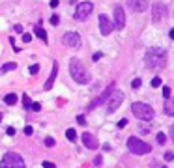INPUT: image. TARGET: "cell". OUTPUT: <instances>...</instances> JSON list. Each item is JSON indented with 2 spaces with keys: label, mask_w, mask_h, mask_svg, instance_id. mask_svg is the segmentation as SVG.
I'll list each match as a JSON object with an SVG mask.
<instances>
[{
  "label": "cell",
  "mask_w": 174,
  "mask_h": 168,
  "mask_svg": "<svg viewBox=\"0 0 174 168\" xmlns=\"http://www.w3.org/2000/svg\"><path fill=\"white\" fill-rule=\"evenodd\" d=\"M144 60H146L148 67H152V69H163L167 65V50L165 49H159V47L148 49Z\"/></svg>",
  "instance_id": "1"
},
{
  "label": "cell",
  "mask_w": 174,
  "mask_h": 168,
  "mask_svg": "<svg viewBox=\"0 0 174 168\" xmlns=\"http://www.w3.org/2000/svg\"><path fill=\"white\" fill-rule=\"evenodd\" d=\"M69 73H71V79H73L77 84H88L90 79H92L88 69H86L83 65V62H79L77 58L69 60Z\"/></svg>",
  "instance_id": "2"
},
{
  "label": "cell",
  "mask_w": 174,
  "mask_h": 168,
  "mask_svg": "<svg viewBox=\"0 0 174 168\" xmlns=\"http://www.w3.org/2000/svg\"><path fill=\"white\" fill-rule=\"evenodd\" d=\"M127 150L135 155H146V153L152 151V146L146 144L144 140H140L139 136H129V138H127Z\"/></svg>",
  "instance_id": "3"
},
{
  "label": "cell",
  "mask_w": 174,
  "mask_h": 168,
  "mask_svg": "<svg viewBox=\"0 0 174 168\" xmlns=\"http://www.w3.org/2000/svg\"><path fill=\"white\" fill-rule=\"evenodd\" d=\"M131 110H133V114H135V118L142 120V121H150V120H153V116H155L153 108L146 103H133Z\"/></svg>",
  "instance_id": "4"
},
{
  "label": "cell",
  "mask_w": 174,
  "mask_h": 168,
  "mask_svg": "<svg viewBox=\"0 0 174 168\" xmlns=\"http://www.w3.org/2000/svg\"><path fill=\"white\" fill-rule=\"evenodd\" d=\"M0 168H26V164H24V159L19 153L8 151L0 161Z\"/></svg>",
  "instance_id": "5"
},
{
  "label": "cell",
  "mask_w": 174,
  "mask_h": 168,
  "mask_svg": "<svg viewBox=\"0 0 174 168\" xmlns=\"http://www.w3.org/2000/svg\"><path fill=\"white\" fill-rule=\"evenodd\" d=\"M92 11H94V4L92 2H81L79 6H77V9H75L73 17H75V21H86Z\"/></svg>",
  "instance_id": "6"
},
{
  "label": "cell",
  "mask_w": 174,
  "mask_h": 168,
  "mask_svg": "<svg viewBox=\"0 0 174 168\" xmlns=\"http://www.w3.org/2000/svg\"><path fill=\"white\" fill-rule=\"evenodd\" d=\"M124 103V91H120V90H114L111 94V97H109V105H107V110H109V114H112V112H116L118 110V106Z\"/></svg>",
  "instance_id": "7"
},
{
  "label": "cell",
  "mask_w": 174,
  "mask_h": 168,
  "mask_svg": "<svg viewBox=\"0 0 174 168\" xmlns=\"http://www.w3.org/2000/svg\"><path fill=\"white\" fill-rule=\"evenodd\" d=\"M165 17H167V6L161 4V2H155L153 8H152V21H153V24H159Z\"/></svg>",
  "instance_id": "8"
},
{
  "label": "cell",
  "mask_w": 174,
  "mask_h": 168,
  "mask_svg": "<svg viewBox=\"0 0 174 168\" xmlns=\"http://www.w3.org/2000/svg\"><path fill=\"white\" fill-rule=\"evenodd\" d=\"M114 28H116L114 23H112L111 19L107 17V15L101 13V15H99V30H101V34H103V35H109Z\"/></svg>",
  "instance_id": "9"
},
{
  "label": "cell",
  "mask_w": 174,
  "mask_h": 168,
  "mask_svg": "<svg viewBox=\"0 0 174 168\" xmlns=\"http://www.w3.org/2000/svg\"><path fill=\"white\" fill-rule=\"evenodd\" d=\"M62 41H64V45H68V47L77 49L81 45V35L77 32H66L64 38H62Z\"/></svg>",
  "instance_id": "10"
},
{
  "label": "cell",
  "mask_w": 174,
  "mask_h": 168,
  "mask_svg": "<svg viewBox=\"0 0 174 168\" xmlns=\"http://www.w3.org/2000/svg\"><path fill=\"white\" fill-rule=\"evenodd\" d=\"M114 26L122 30L126 26V13H124V8L122 6H114Z\"/></svg>",
  "instance_id": "11"
},
{
  "label": "cell",
  "mask_w": 174,
  "mask_h": 168,
  "mask_svg": "<svg viewBox=\"0 0 174 168\" xmlns=\"http://www.w3.org/2000/svg\"><path fill=\"white\" fill-rule=\"evenodd\" d=\"M127 6H129V9H133V11L142 13L148 8V2L146 0H127Z\"/></svg>",
  "instance_id": "12"
},
{
  "label": "cell",
  "mask_w": 174,
  "mask_h": 168,
  "mask_svg": "<svg viewBox=\"0 0 174 168\" xmlns=\"http://www.w3.org/2000/svg\"><path fill=\"white\" fill-rule=\"evenodd\" d=\"M83 144L88 147V150H96V147L99 146L98 140H96V136L90 135V133H84V135H83Z\"/></svg>",
  "instance_id": "13"
},
{
  "label": "cell",
  "mask_w": 174,
  "mask_h": 168,
  "mask_svg": "<svg viewBox=\"0 0 174 168\" xmlns=\"http://www.w3.org/2000/svg\"><path fill=\"white\" fill-rule=\"evenodd\" d=\"M112 91H114V86L111 84L109 88L105 90V94L101 95V97H98V101H94V103L90 105V108H94V106H98V105H101V103H105V101H107V97H111V94H112Z\"/></svg>",
  "instance_id": "14"
},
{
  "label": "cell",
  "mask_w": 174,
  "mask_h": 168,
  "mask_svg": "<svg viewBox=\"0 0 174 168\" xmlns=\"http://www.w3.org/2000/svg\"><path fill=\"white\" fill-rule=\"evenodd\" d=\"M56 75H58V64L54 62V64H53V71H51V77L47 79V82H45V90H51V88H53Z\"/></svg>",
  "instance_id": "15"
},
{
  "label": "cell",
  "mask_w": 174,
  "mask_h": 168,
  "mask_svg": "<svg viewBox=\"0 0 174 168\" xmlns=\"http://www.w3.org/2000/svg\"><path fill=\"white\" fill-rule=\"evenodd\" d=\"M165 114L174 116V99H168L167 103H165Z\"/></svg>",
  "instance_id": "16"
},
{
  "label": "cell",
  "mask_w": 174,
  "mask_h": 168,
  "mask_svg": "<svg viewBox=\"0 0 174 168\" xmlns=\"http://www.w3.org/2000/svg\"><path fill=\"white\" fill-rule=\"evenodd\" d=\"M34 32H36V35H38L39 39H43V41L47 43V32H45L41 26H36V28H34Z\"/></svg>",
  "instance_id": "17"
},
{
  "label": "cell",
  "mask_w": 174,
  "mask_h": 168,
  "mask_svg": "<svg viewBox=\"0 0 174 168\" xmlns=\"http://www.w3.org/2000/svg\"><path fill=\"white\" fill-rule=\"evenodd\" d=\"M4 103H6V105H15V103H17V95H15V94H8L6 97H4Z\"/></svg>",
  "instance_id": "18"
},
{
  "label": "cell",
  "mask_w": 174,
  "mask_h": 168,
  "mask_svg": "<svg viewBox=\"0 0 174 168\" xmlns=\"http://www.w3.org/2000/svg\"><path fill=\"white\" fill-rule=\"evenodd\" d=\"M13 69H17V64L11 62V64H6V65H2V69H0V73H8V71H13Z\"/></svg>",
  "instance_id": "19"
},
{
  "label": "cell",
  "mask_w": 174,
  "mask_h": 168,
  "mask_svg": "<svg viewBox=\"0 0 174 168\" xmlns=\"http://www.w3.org/2000/svg\"><path fill=\"white\" fill-rule=\"evenodd\" d=\"M23 106H24V108H32V99H30L26 94L23 95Z\"/></svg>",
  "instance_id": "20"
},
{
  "label": "cell",
  "mask_w": 174,
  "mask_h": 168,
  "mask_svg": "<svg viewBox=\"0 0 174 168\" xmlns=\"http://www.w3.org/2000/svg\"><path fill=\"white\" fill-rule=\"evenodd\" d=\"M66 136H68V140H75V138H77L75 129H68V131H66Z\"/></svg>",
  "instance_id": "21"
},
{
  "label": "cell",
  "mask_w": 174,
  "mask_h": 168,
  "mask_svg": "<svg viewBox=\"0 0 174 168\" xmlns=\"http://www.w3.org/2000/svg\"><path fill=\"white\" fill-rule=\"evenodd\" d=\"M161 86V77H153L152 79V88H159Z\"/></svg>",
  "instance_id": "22"
},
{
  "label": "cell",
  "mask_w": 174,
  "mask_h": 168,
  "mask_svg": "<svg viewBox=\"0 0 174 168\" xmlns=\"http://www.w3.org/2000/svg\"><path fill=\"white\" fill-rule=\"evenodd\" d=\"M38 73H39V65L38 64L30 65V75H38Z\"/></svg>",
  "instance_id": "23"
},
{
  "label": "cell",
  "mask_w": 174,
  "mask_h": 168,
  "mask_svg": "<svg viewBox=\"0 0 174 168\" xmlns=\"http://www.w3.org/2000/svg\"><path fill=\"white\" fill-rule=\"evenodd\" d=\"M157 142H159V144H165V142H167L165 133H157Z\"/></svg>",
  "instance_id": "24"
},
{
  "label": "cell",
  "mask_w": 174,
  "mask_h": 168,
  "mask_svg": "<svg viewBox=\"0 0 174 168\" xmlns=\"http://www.w3.org/2000/svg\"><path fill=\"white\" fill-rule=\"evenodd\" d=\"M45 146H47V147L54 146V138H53V136H47V138H45Z\"/></svg>",
  "instance_id": "25"
},
{
  "label": "cell",
  "mask_w": 174,
  "mask_h": 168,
  "mask_svg": "<svg viewBox=\"0 0 174 168\" xmlns=\"http://www.w3.org/2000/svg\"><path fill=\"white\" fill-rule=\"evenodd\" d=\"M21 39H23L24 43H30V41H32V35H30V34H23V38H21Z\"/></svg>",
  "instance_id": "26"
},
{
  "label": "cell",
  "mask_w": 174,
  "mask_h": 168,
  "mask_svg": "<svg viewBox=\"0 0 174 168\" xmlns=\"http://www.w3.org/2000/svg\"><path fill=\"white\" fill-rule=\"evenodd\" d=\"M58 23H60V17H58V15H53V17H51V24H54V26H56Z\"/></svg>",
  "instance_id": "27"
},
{
  "label": "cell",
  "mask_w": 174,
  "mask_h": 168,
  "mask_svg": "<svg viewBox=\"0 0 174 168\" xmlns=\"http://www.w3.org/2000/svg\"><path fill=\"white\" fill-rule=\"evenodd\" d=\"M140 84H142V82H140V79H135V80L131 82V86H133L135 90H137V88H140Z\"/></svg>",
  "instance_id": "28"
},
{
  "label": "cell",
  "mask_w": 174,
  "mask_h": 168,
  "mask_svg": "<svg viewBox=\"0 0 174 168\" xmlns=\"http://www.w3.org/2000/svg\"><path fill=\"white\" fill-rule=\"evenodd\" d=\"M43 168H56L54 162H49V161H43Z\"/></svg>",
  "instance_id": "29"
},
{
  "label": "cell",
  "mask_w": 174,
  "mask_h": 168,
  "mask_svg": "<svg viewBox=\"0 0 174 168\" xmlns=\"http://www.w3.org/2000/svg\"><path fill=\"white\" fill-rule=\"evenodd\" d=\"M163 95H165L167 99L170 97V88H168V86H165V88H163Z\"/></svg>",
  "instance_id": "30"
},
{
  "label": "cell",
  "mask_w": 174,
  "mask_h": 168,
  "mask_svg": "<svg viewBox=\"0 0 174 168\" xmlns=\"http://www.w3.org/2000/svg\"><path fill=\"white\" fill-rule=\"evenodd\" d=\"M32 133H34V129H32L30 125H26V127H24V135H26V136H30Z\"/></svg>",
  "instance_id": "31"
},
{
  "label": "cell",
  "mask_w": 174,
  "mask_h": 168,
  "mask_svg": "<svg viewBox=\"0 0 174 168\" xmlns=\"http://www.w3.org/2000/svg\"><path fill=\"white\" fill-rule=\"evenodd\" d=\"M101 56H103V52H94V54H92V60H94V62H98Z\"/></svg>",
  "instance_id": "32"
},
{
  "label": "cell",
  "mask_w": 174,
  "mask_h": 168,
  "mask_svg": "<svg viewBox=\"0 0 174 168\" xmlns=\"http://www.w3.org/2000/svg\"><path fill=\"white\" fill-rule=\"evenodd\" d=\"M77 121H79V125H86V118H84V116H77Z\"/></svg>",
  "instance_id": "33"
},
{
  "label": "cell",
  "mask_w": 174,
  "mask_h": 168,
  "mask_svg": "<svg viewBox=\"0 0 174 168\" xmlns=\"http://www.w3.org/2000/svg\"><path fill=\"white\" fill-rule=\"evenodd\" d=\"M32 110L34 112H39V110H41V105H39V103H32Z\"/></svg>",
  "instance_id": "34"
},
{
  "label": "cell",
  "mask_w": 174,
  "mask_h": 168,
  "mask_svg": "<svg viewBox=\"0 0 174 168\" xmlns=\"http://www.w3.org/2000/svg\"><path fill=\"white\" fill-rule=\"evenodd\" d=\"M172 159H174L172 151H167V153H165V161H172Z\"/></svg>",
  "instance_id": "35"
},
{
  "label": "cell",
  "mask_w": 174,
  "mask_h": 168,
  "mask_svg": "<svg viewBox=\"0 0 174 168\" xmlns=\"http://www.w3.org/2000/svg\"><path fill=\"white\" fill-rule=\"evenodd\" d=\"M6 135L13 136V135H15V129H13V127H8V129H6Z\"/></svg>",
  "instance_id": "36"
},
{
  "label": "cell",
  "mask_w": 174,
  "mask_h": 168,
  "mask_svg": "<svg viewBox=\"0 0 174 168\" xmlns=\"http://www.w3.org/2000/svg\"><path fill=\"white\" fill-rule=\"evenodd\" d=\"M126 125H127V120H126V118L118 121V127H122V129H124V127H126Z\"/></svg>",
  "instance_id": "37"
},
{
  "label": "cell",
  "mask_w": 174,
  "mask_h": 168,
  "mask_svg": "<svg viewBox=\"0 0 174 168\" xmlns=\"http://www.w3.org/2000/svg\"><path fill=\"white\" fill-rule=\"evenodd\" d=\"M15 32H19V34H23V26H21V24H15Z\"/></svg>",
  "instance_id": "38"
},
{
  "label": "cell",
  "mask_w": 174,
  "mask_h": 168,
  "mask_svg": "<svg viewBox=\"0 0 174 168\" xmlns=\"http://www.w3.org/2000/svg\"><path fill=\"white\" fill-rule=\"evenodd\" d=\"M58 6V0H51V8H56Z\"/></svg>",
  "instance_id": "39"
},
{
  "label": "cell",
  "mask_w": 174,
  "mask_h": 168,
  "mask_svg": "<svg viewBox=\"0 0 174 168\" xmlns=\"http://www.w3.org/2000/svg\"><path fill=\"white\" fill-rule=\"evenodd\" d=\"M168 35H170V39H174V28L168 30Z\"/></svg>",
  "instance_id": "40"
},
{
  "label": "cell",
  "mask_w": 174,
  "mask_h": 168,
  "mask_svg": "<svg viewBox=\"0 0 174 168\" xmlns=\"http://www.w3.org/2000/svg\"><path fill=\"white\" fill-rule=\"evenodd\" d=\"M170 138H172V142H174V125L170 127Z\"/></svg>",
  "instance_id": "41"
}]
</instances>
